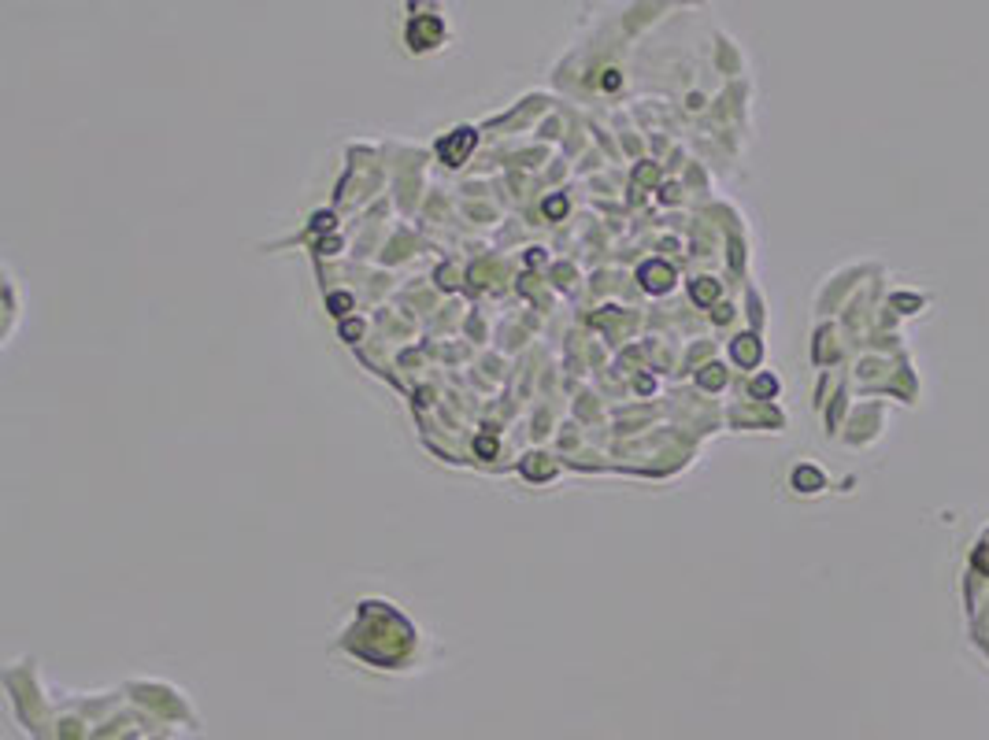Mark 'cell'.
I'll return each mask as SVG.
<instances>
[{
  "label": "cell",
  "mask_w": 989,
  "mask_h": 740,
  "mask_svg": "<svg viewBox=\"0 0 989 740\" xmlns=\"http://www.w3.org/2000/svg\"><path fill=\"white\" fill-rule=\"evenodd\" d=\"M471 141H474V134H471V130H456V137H453V141H442V156H445V163L460 167V159H464V152L471 148Z\"/></svg>",
  "instance_id": "6da1fadb"
},
{
  "label": "cell",
  "mask_w": 989,
  "mask_h": 740,
  "mask_svg": "<svg viewBox=\"0 0 989 740\" xmlns=\"http://www.w3.org/2000/svg\"><path fill=\"white\" fill-rule=\"evenodd\" d=\"M641 278H645L648 289H668L671 286V270H664V267H645Z\"/></svg>",
  "instance_id": "7a4b0ae2"
},
{
  "label": "cell",
  "mask_w": 989,
  "mask_h": 740,
  "mask_svg": "<svg viewBox=\"0 0 989 740\" xmlns=\"http://www.w3.org/2000/svg\"><path fill=\"white\" fill-rule=\"evenodd\" d=\"M545 211H548V215H560V211H567V204H564V200H548Z\"/></svg>",
  "instance_id": "3957f363"
}]
</instances>
